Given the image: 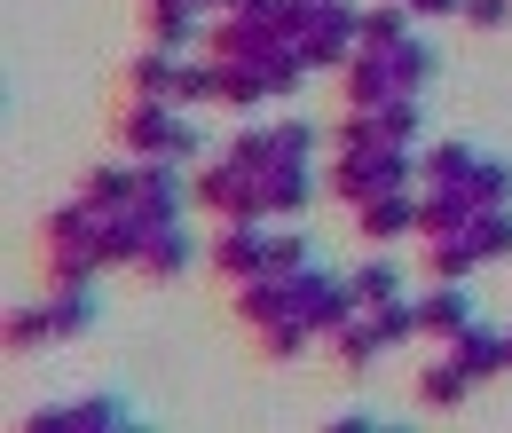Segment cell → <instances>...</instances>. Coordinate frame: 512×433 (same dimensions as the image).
Segmentation results:
<instances>
[{"instance_id":"6da1fadb","label":"cell","mask_w":512,"mask_h":433,"mask_svg":"<svg viewBox=\"0 0 512 433\" xmlns=\"http://www.w3.org/2000/svg\"><path fill=\"white\" fill-rule=\"evenodd\" d=\"M410 142H339L331 150V166H323V182L339 205H363V197H379V189H410Z\"/></svg>"},{"instance_id":"7a4b0ae2","label":"cell","mask_w":512,"mask_h":433,"mask_svg":"<svg viewBox=\"0 0 512 433\" xmlns=\"http://www.w3.org/2000/svg\"><path fill=\"white\" fill-rule=\"evenodd\" d=\"M119 150L127 158H197L205 150V134L190 126V111L182 103H142V95H127L119 103Z\"/></svg>"},{"instance_id":"3957f363","label":"cell","mask_w":512,"mask_h":433,"mask_svg":"<svg viewBox=\"0 0 512 433\" xmlns=\"http://www.w3.org/2000/svg\"><path fill=\"white\" fill-rule=\"evenodd\" d=\"M197 205L213 213V221H268L260 213V166H245L237 150H221L213 166H197Z\"/></svg>"},{"instance_id":"277c9868","label":"cell","mask_w":512,"mask_h":433,"mask_svg":"<svg viewBox=\"0 0 512 433\" xmlns=\"http://www.w3.org/2000/svg\"><path fill=\"white\" fill-rule=\"evenodd\" d=\"M300 48H308V63L316 71H347L355 63V48H363V8H347V0H316L308 8V32H300Z\"/></svg>"},{"instance_id":"5b68a950","label":"cell","mask_w":512,"mask_h":433,"mask_svg":"<svg viewBox=\"0 0 512 433\" xmlns=\"http://www.w3.org/2000/svg\"><path fill=\"white\" fill-rule=\"evenodd\" d=\"M205 24H213L205 0H142V40H150V48L197 56V48H205Z\"/></svg>"},{"instance_id":"8992f818","label":"cell","mask_w":512,"mask_h":433,"mask_svg":"<svg viewBox=\"0 0 512 433\" xmlns=\"http://www.w3.org/2000/svg\"><path fill=\"white\" fill-rule=\"evenodd\" d=\"M292 284H300V315L316 323V331H339L347 315H363V292H355V276H331V268H292Z\"/></svg>"},{"instance_id":"52a82bcc","label":"cell","mask_w":512,"mask_h":433,"mask_svg":"<svg viewBox=\"0 0 512 433\" xmlns=\"http://www.w3.org/2000/svg\"><path fill=\"white\" fill-rule=\"evenodd\" d=\"M276 40H284V32H276L268 16H253V8H221V16L205 24V56H221V63H260Z\"/></svg>"},{"instance_id":"ba28073f","label":"cell","mask_w":512,"mask_h":433,"mask_svg":"<svg viewBox=\"0 0 512 433\" xmlns=\"http://www.w3.org/2000/svg\"><path fill=\"white\" fill-rule=\"evenodd\" d=\"M260 260H268V221H221V229H213V245H205V268H213L221 284L260 276Z\"/></svg>"},{"instance_id":"9c48e42d","label":"cell","mask_w":512,"mask_h":433,"mask_svg":"<svg viewBox=\"0 0 512 433\" xmlns=\"http://www.w3.org/2000/svg\"><path fill=\"white\" fill-rule=\"evenodd\" d=\"M308 197H316V166H300V158L260 166V213H268V221H300Z\"/></svg>"},{"instance_id":"30bf717a","label":"cell","mask_w":512,"mask_h":433,"mask_svg":"<svg viewBox=\"0 0 512 433\" xmlns=\"http://www.w3.org/2000/svg\"><path fill=\"white\" fill-rule=\"evenodd\" d=\"M355 229H363L371 245H402V237H418V197H410V189H379V197H363V205H355Z\"/></svg>"},{"instance_id":"8fae6325","label":"cell","mask_w":512,"mask_h":433,"mask_svg":"<svg viewBox=\"0 0 512 433\" xmlns=\"http://www.w3.org/2000/svg\"><path fill=\"white\" fill-rule=\"evenodd\" d=\"M197 268V237L174 221V229H150V245L134 252V276L142 284H174V276H190Z\"/></svg>"},{"instance_id":"7c38bea8","label":"cell","mask_w":512,"mask_h":433,"mask_svg":"<svg viewBox=\"0 0 512 433\" xmlns=\"http://www.w3.org/2000/svg\"><path fill=\"white\" fill-rule=\"evenodd\" d=\"M323 347H331V363H339L347 378H363V371H371V363L386 355V339H379V323H371V308L347 315L339 331H323Z\"/></svg>"},{"instance_id":"4fadbf2b","label":"cell","mask_w":512,"mask_h":433,"mask_svg":"<svg viewBox=\"0 0 512 433\" xmlns=\"http://www.w3.org/2000/svg\"><path fill=\"white\" fill-rule=\"evenodd\" d=\"M449 355H457V363H465L473 378H497V371H512V347H505V331H489L481 315H473V323H465V331L449 339Z\"/></svg>"},{"instance_id":"5bb4252c","label":"cell","mask_w":512,"mask_h":433,"mask_svg":"<svg viewBox=\"0 0 512 433\" xmlns=\"http://www.w3.org/2000/svg\"><path fill=\"white\" fill-rule=\"evenodd\" d=\"M465 323H473V300H465V284H434V292L418 300V339H442V347H449Z\"/></svg>"},{"instance_id":"9a60e30c","label":"cell","mask_w":512,"mask_h":433,"mask_svg":"<svg viewBox=\"0 0 512 433\" xmlns=\"http://www.w3.org/2000/svg\"><path fill=\"white\" fill-rule=\"evenodd\" d=\"M473 386H481V378L465 371L457 355H442V363H426V371H418V402H426V410H457Z\"/></svg>"},{"instance_id":"2e32d148","label":"cell","mask_w":512,"mask_h":433,"mask_svg":"<svg viewBox=\"0 0 512 433\" xmlns=\"http://www.w3.org/2000/svg\"><path fill=\"white\" fill-rule=\"evenodd\" d=\"M48 339H64V331H56V300L8 308V323H0V347H8V355H32V347H48Z\"/></svg>"},{"instance_id":"e0dca14e","label":"cell","mask_w":512,"mask_h":433,"mask_svg":"<svg viewBox=\"0 0 512 433\" xmlns=\"http://www.w3.org/2000/svg\"><path fill=\"white\" fill-rule=\"evenodd\" d=\"M473 268H481V245H473L465 229H457V237H426V276H434V284H465Z\"/></svg>"},{"instance_id":"ac0fdd59","label":"cell","mask_w":512,"mask_h":433,"mask_svg":"<svg viewBox=\"0 0 512 433\" xmlns=\"http://www.w3.org/2000/svg\"><path fill=\"white\" fill-rule=\"evenodd\" d=\"M134 189H142V166H134V158H119V166H87V174H79V197H95V205H111V213L134 205Z\"/></svg>"},{"instance_id":"d6986e66","label":"cell","mask_w":512,"mask_h":433,"mask_svg":"<svg viewBox=\"0 0 512 433\" xmlns=\"http://www.w3.org/2000/svg\"><path fill=\"white\" fill-rule=\"evenodd\" d=\"M323 331L308 323V315H284V323H268V331H253V347L268 355V363H292V355H308Z\"/></svg>"},{"instance_id":"ffe728a7","label":"cell","mask_w":512,"mask_h":433,"mask_svg":"<svg viewBox=\"0 0 512 433\" xmlns=\"http://www.w3.org/2000/svg\"><path fill=\"white\" fill-rule=\"evenodd\" d=\"M221 63V56H213ZM268 103V79H260V63H221V111H260Z\"/></svg>"},{"instance_id":"44dd1931","label":"cell","mask_w":512,"mask_h":433,"mask_svg":"<svg viewBox=\"0 0 512 433\" xmlns=\"http://www.w3.org/2000/svg\"><path fill=\"white\" fill-rule=\"evenodd\" d=\"M465 237L481 245V260H505L512 252V205H481V213L465 221Z\"/></svg>"},{"instance_id":"7402d4cb","label":"cell","mask_w":512,"mask_h":433,"mask_svg":"<svg viewBox=\"0 0 512 433\" xmlns=\"http://www.w3.org/2000/svg\"><path fill=\"white\" fill-rule=\"evenodd\" d=\"M394 40H410V0H379V8H363V48H394Z\"/></svg>"},{"instance_id":"603a6c76","label":"cell","mask_w":512,"mask_h":433,"mask_svg":"<svg viewBox=\"0 0 512 433\" xmlns=\"http://www.w3.org/2000/svg\"><path fill=\"white\" fill-rule=\"evenodd\" d=\"M56 300V331L79 339V331H95V284H64V292H48Z\"/></svg>"},{"instance_id":"cb8c5ba5","label":"cell","mask_w":512,"mask_h":433,"mask_svg":"<svg viewBox=\"0 0 512 433\" xmlns=\"http://www.w3.org/2000/svg\"><path fill=\"white\" fill-rule=\"evenodd\" d=\"M473 166H481V150H473V142H434L418 174H426V182H465Z\"/></svg>"},{"instance_id":"d4e9b609","label":"cell","mask_w":512,"mask_h":433,"mask_svg":"<svg viewBox=\"0 0 512 433\" xmlns=\"http://www.w3.org/2000/svg\"><path fill=\"white\" fill-rule=\"evenodd\" d=\"M386 56H394V79H402V87H410V95H418V87H426V79H434V48H426V40H418V32H410V40H394V48H386Z\"/></svg>"},{"instance_id":"484cf974","label":"cell","mask_w":512,"mask_h":433,"mask_svg":"<svg viewBox=\"0 0 512 433\" xmlns=\"http://www.w3.org/2000/svg\"><path fill=\"white\" fill-rule=\"evenodd\" d=\"M316 126L308 119H284V126H268V150H276V166H284V158H300V166H308V158H316Z\"/></svg>"},{"instance_id":"4316f807","label":"cell","mask_w":512,"mask_h":433,"mask_svg":"<svg viewBox=\"0 0 512 433\" xmlns=\"http://www.w3.org/2000/svg\"><path fill=\"white\" fill-rule=\"evenodd\" d=\"M71 426L95 433V426H134V410L119 402V394H87V402H71Z\"/></svg>"},{"instance_id":"83f0119b","label":"cell","mask_w":512,"mask_h":433,"mask_svg":"<svg viewBox=\"0 0 512 433\" xmlns=\"http://www.w3.org/2000/svg\"><path fill=\"white\" fill-rule=\"evenodd\" d=\"M355 292H363V308L402 300V268H394V260H363V268H355Z\"/></svg>"},{"instance_id":"f1b7e54d","label":"cell","mask_w":512,"mask_h":433,"mask_svg":"<svg viewBox=\"0 0 512 433\" xmlns=\"http://www.w3.org/2000/svg\"><path fill=\"white\" fill-rule=\"evenodd\" d=\"M371 323H379L386 347H402V339H418V300H379V308H371Z\"/></svg>"},{"instance_id":"f546056e","label":"cell","mask_w":512,"mask_h":433,"mask_svg":"<svg viewBox=\"0 0 512 433\" xmlns=\"http://www.w3.org/2000/svg\"><path fill=\"white\" fill-rule=\"evenodd\" d=\"M260 268H276V276L308 268V237H300V229H268V260H260Z\"/></svg>"},{"instance_id":"4dcf8cb0","label":"cell","mask_w":512,"mask_h":433,"mask_svg":"<svg viewBox=\"0 0 512 433\" xmlns=\"http://www.w3.org/2000/svg\"><path fill=\"white\" fill-rule=\"evenodd\" d=\"M457 16H465L473 32H505V24H512V0H465Z\"/></svg>"},{"instance_id":"1f68e13d","label":"cell","mask_w":512,"mask_h":433,"mask_svg":"<svg viewBox=\"0 0 512 433\" xmlns=\"http://www.w3.org/2000/svg\"><path fill=\"white\" fill-rule=\"evenodd\" d=\"M24 426H32V433H56V426H71V410H56V402H48V410H32Z\"/></svg>"},{"instance_id":"d6a6232c","label":"cell","mask_w":512,"mask_h":433,"mask_svg":"<svg viewBox=\"0 0 512 433\" xmlns=\"http://www.w3.org/2000/svg\"><path fill=\"white\" fill-rule=\"evenodd\" d=\"M465 0H410V16H457Z\"/></svg>"},{"instance_id":"836d02e7","label":"cell","mask_w":512,"mask_h":433,"mask_svg":"<svg viewBox=\"0 0 512 433\" xmlns=\"http://www.w3.org/2000/svg\"><path fill=\"white\" fill-rule=\"evenodd\" d=\"M205 8H213V16H221V8H237V0H205Z\"/></svg>"},{"instance_id":"e575fe53","label":"cell","mask_w":512,"mask_h":433,"mask_svg":"<svg viewBox=\"0 0 512 433\" xmlns=\"http://www.w3.org/2000/svg\"><path fill=\"white\" fill-rule=\"evenodd\" d=\"M505 347H512V331H505Z\"/></svg>"}]
</instances>
